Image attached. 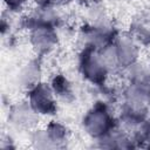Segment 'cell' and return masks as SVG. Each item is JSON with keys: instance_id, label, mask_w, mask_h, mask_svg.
Listing matches in <instances>:
<instances>
[{"instance_id": "obj_1", "label": "cell", "mask_w": 150, "mask_h": 150, "mask_svg": "<svg viewBox=\"0 0 150 150\" xmlns=\"http://www.w3.org/2000/svg\"><path fill=\"white\" fill-rule=\"evenodd\" d=\"M117 124L110 103L102 100H97L82 117V129L94 141L103 137Z\"/></svg>"}, {"instance_id": "obj_2", "label": "cell", "mask_w": 150, "mask_h": 150, "mask_svg": "<svg viewBox=\"0 0 150 150\" xmlns=\"http://www.w3.org/2000/svg\"><path fill=\"white\" fill-rule=\"evenodd\" d=\"M77 69L83 80L94 88L104 86L110 75L100 50L89 47H81L77 56Z\"/></svg>"}, {"instance_id": "obj_3", "label": "cell", "mask_w": 150, "mask_h": 150, "mask_svg": "<svg viewBox=\"0 0 150 150\" xmlns=\"http://www.w3.org/2000/svg\"><path fill=\"white\" fill-rule=\"evenodd\" d=\"M118 34L120 33L110 21L104 23L86 22L80 28L79 39L82 43V47H89L96 50H101L108 45L112 43Z\"/></svg>"}, {"instance_id": "obj_4", "label": "cell", "mask_w": 150, "mask_h": 150, "mask_svg": "<svg viewBox=\"0 0 150 150\" xmlns=\"http://www.w3.org/2000/svg\"><path fill=\"white\" fill-rule=\"evenodd\" d=\"M26 101L39 116H53L57 111L59 100L47 82L40 81L26 90Z\"/></svg>"}, {"instance_id": "obj_5", "label": "cell", "mask_w": 150, "mask_h": 150, "mask_svg": "<svg viewBox=\"0 0 150 150\" xmlns=\"http://www.w3.org/2000/svg\"><path fill=\"white\" fill-rule=\"evenodd\" d=\"M23 28L28 33V40L39 56L49 54L59 42L57 28L43 23H27Z\"/></svg>"}, {"instance_id": "obj_6", "label": "cell", "mask_w": 150, "mask_h": 150, "mask_svg": "<svg viewBox=\"0 0 150 150\" xmlns=\"http://www.w3.org/2000/svg\"><path fill=\"white\" fill-rule=\"evenodd\" d=\"M112 47L120 73H123L127 68L139 61L142 48L128 34V32L118 34L112 42Z\"/></svg>"}, {"instance_id": "obj_7", "label": "cell", "mask_w": 150, "mask_h": 150, "mask_svg": "<svg viewBox=\"0 0 150 150\" xmlns=\"http://www.w3.org/2000/svg\"><path fill=\"white\" fill-rule=\"evenodd\" d=\"M150 116V107L122 101L116 115L118 124L129 132L135 131Z\"/></svg>"}, {"instance_id": "obj_8", "label": "cell", "mask_w": 150, "mask_h": 150, "mask_svg": "<svg viewBox=\"0 0 150 150\" xmlns=\"http://www.w3.org/2000/svg\"><path fill=\"white\" fill-rule=\"evenodd\" d=\"M39 116L29 105L27 101L18 102L9 108L8 111V123L15 130L32 131L36 128L39 123Z\"/></svg>"}, {"instance_id": "obj_9", "label": "cell", "mask_w": 150, "mask_h": 150, "mask_svg": "<svg viewBox=\"0 0 150 150\" xmlns=\"http://www.w3.org/2000/svg\"><path fill=\"white\" fill-rule=\"evenodd\" d=\"M96 142L101 148L109 149H130L137 146L131 132L122 128L120 124H117L103 137L96 139Z\"/></svg>"}, {"instance_id": "obj_10", "label": "cell", "mask_w": 150, "mask_h": 150, "mask_svg": "<svg viewBox=\"0 0 150 150\" xmlns=\"http://www.w3.org/2000/svg\"><path fill=\"white\" fill-rule=\"evenodd\" d=\"M128 34L141 48H150V14L139 13L136 15L129 25Z\"/></svg>"}, {"instance_id": "obj_11", "label": "cell", "mask_w": 150, "mask_h": 150, "mask_svg": "<svg viewBox=\"0 0 150 150\" xmlns=\"http://www.w3.org/2000/svg\"><path fill=\"white\" fill-rule=\"evenodd\" d=\"M56 98L63 103H70L75 100V93L71 82L63 74H55L49 82Z\"/></svg>"}, {"instance_id": "obj_12", "label": "cell", "mask_w": 150, "mask_h": 150, "mask_svg": "<svg viewBox=\"0 0 150 150\" xmlns=\"http://www.w3.org/2000/svg\"><path fill=\"white\" fill-rule=\"evenodd\" d=\"M41 74H42V68H41V62L39 59L30 60L28 63L23 66V68L19 73V82L20 86L23 87L26 90L35 86L41 81Z\"/></svg>"}, {"instance_id": "obj_13", "label": "cell", "mask_w": 150, "mask_h": 150, "mask_svg": "<svg viewBox=\"0 0 150 150\" xmlns=\"http://www.w3.org/2000/svg\"><path fill=\"white\" fill-rule=\"evenodd\" d=\"M43 128H45L48 139L50 142L52 149L62 148L66 145L67 141H69V130H68L67 125L63 124L62 122L52 120Z\"/></svg>"}, {"instance_id": "obj_14", "label": "cell", "mask_w": 150, "mask_h": 150, "mask_svg": "<svg viewBox=\"0 0 150 150\" xmlns=\"http://www.w3.org/2000/svg\"><path fill=\"white\" fill-rule=\"evenodd\" d=\"M87 22L89 23H104L109 22L107 12L101 0H88L84 7Z\"/></svg>"}, {"instance_id": "obj_15", "label": "cell", "mask_w": 150, "mask_h": 150, "mask_svg": "<svg viewBox=\"0 0 150 150\" xmlns=\"http://www.w3.org/2000/svg\"><path fill=\"white\" fill-rule=\"evenodd\" d=\"M137 146H148L150 148V116L138 127L135 131L131 132Z\"/></svg>"}, {"instance_id": "obj_16", "label": "cell", "mask_w": 150, "mask_h": 150, "mask_svg": "<svg viewBox=\"0 0 150 150\" xmlns=\"http://www.w3.org/2000/svg\"><path fill=\"white\" fill-rule=\"evenodd\" d=\"M2 2L11 14H18L26 8L28 0H2Z\"/></svg>"}, {"instance_id": "obj_17", "label": "cell", "mask_w": 150, "mask_h": 150, "mask_svg": "<svg viewBox=\"0 0 150 150\" xmlns=\"http://www.w3.org/2000/svg\"><path fill=\"white\" fill-rule=\"evenodd\" d=\"M48 1L57 7H63V6H68L75 1H77V0H48Z\"/></svg>"}, {"instance_id": "obj_18", "label": "cell", "mask_w": 150, "mask_h": 150, "mask_svg": "<svg viewBox=\"0 0 150 150\" xmlns=\"http://www.w3.org/2000/svg\"><path fill=\"white\" fill-rule=\"evenodd\" d=\"M146 63H148V66L150 67V54H149V56H148V61H146Z\"/></svg>"}]
</instances>
